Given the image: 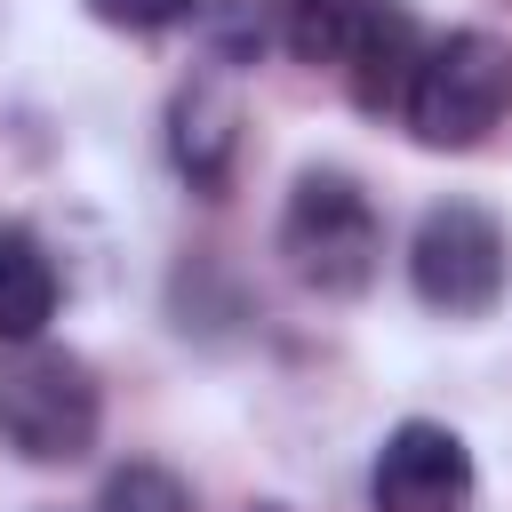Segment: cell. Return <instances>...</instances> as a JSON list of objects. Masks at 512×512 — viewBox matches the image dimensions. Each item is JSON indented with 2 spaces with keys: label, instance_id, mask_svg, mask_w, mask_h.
I'll use <instances>...</instances> for the list:
<instances>
[{
  "label": "cell",
  "instance_id": "cell-1",
  "mask_svg": "<svg viewBox=\"0 0 512 512\" xmlns=\"http://www.w3.org/2000/svg\"><path fill=\"white\" fill-rule=\"evenodd\" d=\"M104 432V384L64 344H0V448L24 464H80Z\"/></svg>",
  "mask_w": 512,
  "mask_h": 512
},
{
  "label": "cell",
  "instance_id": "cell-2",
  "mask_svg": "<svg viewBox=\"0 0 512 512\" xmlns=\"http://www.w3.org/2000/svg\"><path fill=\"white\" fill-rule=\"evenodd\" d=\"M280 264L312 296H360L384 264V216L360 176L344 168H296L280 208Z\"/></svg>",
  "mask_w": 512,
  "mask_h": 512
},
{
  "label": "cell",
  "instance_id": "cell-3",
  "mask_svg": "<svg viewBox=\"0 0 512 512\" xmlns=\"http://www.w3.org/2000/svg\"><path fill=\"white\" fill-rule=\"evenodd\" d=\"M504 112H512V40L504 32L464 24V32L424 40V64H416L408 104H400V120H408L416 144L472 152L488 128H504Z\"/></svg>",
  "mask_w": 512,
  "mask_h": 512
},
{
  "label": "cell",
  "instance_id": "cell-4",
  "mask_svg": "<svg viewBox=\"0 0 512 512\" xmlns=\"http://www.w3.org/2000/svg\"><path fill=\"white\" fill-rule=\"evenodd\" d=\"M504 280H512V240L480 200H432L416 216V232H408L416 304H432L448 320H480V312H496Z\"/></svg>",
  "mask_w": 512,
  "mask_h": 512
},
{
  "label": "cell",
  "instance_id": "cell-5",
  "mask_svg": "<svg viewBox=\"0 0 512 512\" xmlns=\"http://www.w3.org/2000/svg\"><path fill=\"white\" fill-rule=\"evenodd\" d=\"M472 504V448L432 416H400L368 464V512H464Z\"/></svg>",
  "mask_w": 512,
  "mask_h": 512
},
{
  "label": "cell",
  "instance_id": "cell-6",
  "mask_svg": "<svg viewBox=\"0 0 512 512\" xmlns=\"http://www.w3.org/2000/svg\"><path fill=\"white\" fill-rule=\"evenodd\" d=\"M168 160L192 192H224L232 184V160H240V88L224 64L192 72L176 96H168Z\"/></svg>",
  "mask_w": 512,
  "mask_h": 512
},
{
  "label": "cell",
  "instance_id": "cell-7",
  "mask_svg": "<svg viewBox=\"0 0 512 512\" xmlns=\"http://www.w3.org/2000/svg\"><path fill=\"white\" fill-rule=\"evenodd\" d=\"M344 88H352V104L368 112V120H384V112H400L408 104V80H416V64H424V24H416V8L408 0H368V16L352 24V40H344Z\"/></svg>",
  "mask_w": 512,
  "mask_h": 512
},
{
  "label": "cell",
  "instance_id": "cell-8",
  "mask_svg": "<svg viewBox=\"0 0 512 512\" xmlns=\"http://www.w3.org/2000/svg\"><path fill=\"white\" fill-rule=\"evenodd\" d=\"M56 296H64L56 256L0 216V344H40V328L56 320Z\"/></svg>",
  "mask_w": 512,
  "mask_h": 512
},
{
  "label": "cell",
  "instance_id": "cell-9",
  "mask_svg": "<svg viewBox=\"0 0 512 512\" xmlns=\"http://www.w3.org/2000/svg\"><path fill=\"white\" fill-rule=\"evenodd\" d=\"M96 512H192V488H184V472H168L152 456H128V464L104 472Z\"/></svg>",
  "mask_w": 512,
  "mask_h": 512
},
{
  "label": "cell",
  "instance_id": "cell-10",
  "mask_svg": "<svg viewBox=\"0 0 512 512\" xmlns=\"http://www.w3.org/2000/svg\"><path fill=\"white\" fill-rule=\"evenodd\" d=\"M360 16H368V0H288V48L304 64H336Z\"/></svg>",
  "mask_w": 512,
  "mask_h": 512
},
{
  "label": "cell",
  "instance_id": "cell-11",
  "mask_svg": "<svg viewBox=\"0 0 512 512\" xmlns=\"http://www.w3.org/2000/svg\"><path fill=\"white\" fill-rule=\"evenodd\" d=\"M88 16L112 32H168V24L200 16V0H88Z\"/></svg>",
  "mask_w": 512,
  "mask_h": 512
},
{
  "label": "cell",
  "instance_id": "cell-12",
  "mask_svg": "<svg viewBox=\"0 0 512 512\" xmlns=\"http://www.w3.org/2000/svg\"><path fill=\"white\" fill-rule=\"evenodd\" d=\"M256 48H264V8L256 0H224L216 8V64L232 72V64H256Z\"/></svg>",
  "mask_w": 512,
  "mask_h": 512
},
{
  "label": "cell",
  "instance_id": "cell-13",
  "mask_svg": "<svg viewBox=\"0 0 512 512\" xmlns=\"http://www.w3.org/2000/svg\"><path fill=\"white\" fill-rule=\"evenodd\" d=\"M248 512H288V504H248Z\"/></svg>",
  "mask_w": 512,
  "mask_h": 512
}]
</instances>
